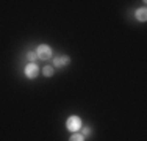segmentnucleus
I'll return each instance as SVG.
<instances>
[{
	"mask_svg": "<svg viewBox=\"0 0 147 141\" xmlns=\"http://www.w3.org/2000/svg\"><path fill=\"white\" fill-rule=\"evenodd\" d=\"M36 55H38V58H39V60H44V61H47V60L52 58L53 52H52V47H50V45L41 44V45H38V49H36Z\"/></svg>",
	"mask_w": 147,
	"mask_h": 141,
	"instance_id": "obj_1",
	"label": "nucleus"
},
{
	"mask_svg": "<svg viewBox=\"0 0 147 141\" xmlns=\"http://www.w3.org/2000/svg\"><path fill=\"white\" fill-rule=\"evenodd\" d=\"M66 127H67V130H71L72 133L78 132V130L82 129V119H80L78 116H71V118L66 121Z\"/></svg>",
	"mask_w": 147,
	"mask_h": 141,
	"instance_id": "obj_2",
	"label": "nucleus"
},
{
	"mask_svg": "<svg viewBox=\"0 0 147 141\" xmlns=\"http://www.w3.org/2000/svg\"><path fill=\"white\" fill-rule=\"evenodd\" d=\"M71 63V56L66 55V54H61V55H57L53 58V68H64Z\"/></svg>",
	"mask_w": 147,
	"mask_h": 141,
	"instance_id": "obj_3",
	"label": "nucleus"
},
{
	"mask_svg": "<svg viewBox=\"0 0 147 141\" xmlns=\"http://www.w3.org/2000/svg\"><path fill=\"white\" fill-rule=\"evenodd\" d=\"M38 74H39V69H38V66L34 64V63H30V64L25 68V77L27 79L33 80V79L38 77Z\"/></svg>",
	"mask_w": 147,
	"mask_h": 141,
	"instance_id": "obj_4",
	"label": "nucleus"
},
{
	"mask_svg": "<svg viewBox=\"0 0 147 141\" xmlns=\"http://www.w3.org/2000/svg\"><path fill=\"white\" fill-rule=\"evenodd\" d=\"M135 16H136V19H138V20L146 22V20H147V9H146V8L136 9V11H135Z\"/></svg>",
	"mask_w": 147,
	"mask_h": 141,
	"instance_id": "obj_5",
	"label": "nucleus"
},
{
	"mask_svg": "<svg viewBox=\"0 0 147 141\" xmlns=\"http://www.w3.org/2000/svg\"><path fill=\"white\" fill-rule=\"evenodd\" d=\"M53 74H55L53 66H44V68H42V75H44V77L50 79V77H53Z\"/></svg>",
	"mask_w": 147,
	"mask_h": 141,
	"instance_id": "obj_6",
	"label": "nucleus"
},
{
	"mask_svg": "<svg viewBox=\"0 0 147 141\" xmlns=\"http://www.w3.org/2000/svg\"><path fill=\"white\" fill-rule=\"evenodd\" d=\"M69 141H85V136H83L80 132H75V133H72V135H71Z\"/></svg>",
	"mask_w": 147,
	"mask_h": 141,
	"instance_id": "obj_7",
	"label": "nucleus"
},
{
	"mask_svg": "<svg viewBox=\"0 0 147 141\" xmlns=\"http://www.w3.org/2000/svg\"><path fill=\"white\" fill-rule=\"evenodd\" d=\"M27 60H28L30 63H34L38 60V55H36V52H28L27 54Z\"/></svg>",
	"mask_w": 147,
	"mask_h": 141,
	"instance_id": "obj_8",
	"label": "nucleus"
},
{
	"mask_svg": "<svg viewBox=\"0 0 147 141\" xmlns=\"http://www.w3.org/2000/svg\"><path fill=\"white\" fill-rule=\"evenodd\" d=\"M91 133H92V129H91V127H85V129H82V135L85 136V138H86V136H89Z\"/></svg>",
	"mask_w": 147,
	"mask_h": 141,
	"instance_id": "obj_9",
	"label": "nucleus"
}]
</instances>
